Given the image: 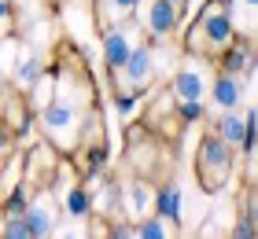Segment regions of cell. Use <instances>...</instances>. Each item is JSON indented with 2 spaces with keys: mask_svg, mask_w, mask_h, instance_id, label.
Masks as SVG:
<instances>
[{
  "mask_svg": "<svg viewBox=\"0 0 258 239\" xmlns=\"http://www.w3.org/2000/svg\"><path fill=\"white\" fill-rule=\"evenodd\" d=\"M85 100H89V92H74L70 81H63V85L55 89V103L44 107V129H48V136L59 143V147L74 143L78 114H81V107H85Z\"/></svg>",
  "mask_w": 258,
  "mask_h": 239,
  "instance_id": "6da1fadb",
  "label": "cell"
},
{
  "mask_svg": "<svg viewBox=\"0 0 258 239\" xmlns=\"http://www.w3.org/2000/svg\"><path fill=\"white\" fill-rule=\"evenodd\" d=\"M173 92H177L181 100H199V103H203V96L210 92L207 63H199V59H188V63L181 66L177 81H173Z\"/></svg>",
  "mask_w": 258,
  "mask_h": 239,
  "instance_id": "7a4b0ae2",
  "label": "cell"
},
{
  "mask_svg": "<svg viewBox=\"0 0 258 239\" xmlns=\"http://www.w3.org/2000/svg\"><path fill=\"white\" fill-rule=\"evenodd\" d=\"M137 8H140V22H144L155 37L170 33L173 22H177V4H173V0H148V4L137 0Z\"/></svg>",
  "mask_w": 258,
  "mask_h": 239,
  "instance_id": "3957f363",
  "label": "cell"
},
{
  "mask_svg": "<svg viewBox=\"0 0 258 239\" xmlns=\"http://www.w3.org/2000/svg\"><path fill=\"white\" fill-rule=\"evenodd\" d=\"M199 170H203L207 184H218L221 177L229 173V143L225 140H203V151H199Z\"/></svg>",
  "mask_w": 258,
  "mask_h": 239,
  "instance_id": "277c9868",
  "label": "cell"
},
{
  "mask_svg": "<svg viewBox=\"0 0 258 239\" xmlns=\"http://www.w3.org/2000/svg\"><path fill=\"white\" fill-rule=\"evenodd\" d=\"M118 70H122V85L125 89H144L151 81V74H155V59H151L148 48H133Z\"/></svg>",
  "mask_w": 258,
  "mask_h": 239,
  "instance_id": "5b68a950",
  "label": "cell"
},
{
  "mask_svg": "<svg viewBox=\"0 0 258 239\" xmlns=\"http://www.w3.org/2000/svg\"><path fill=\"white\" fill-rule=\"evenodd\" d=\"M133 48H137V30L133 26H114L107 37H103V59H107V66L118 70Z\"/></svg>",
  "mask_w": 258,
  "mask_h": 239,
  "instance_id": "8992f818",
  "label": "cell"
},
{
  "mask_svg": "<svg viewBox=\"0 0 258 239\" xmlns=\"http://www.w3.org/2000/svg\"><path fill=\"white\" fill-rule=\"evenodd\" d=\"M22 213H26L22 221H26V232L30 235H55V202L48 195L37 199V202H30Z\"/></svg>",
  "mask_w": 258,
  "mask_h": 239,
  "instance_id": "52a82bcc",
  "label": "cell"
},
{
  "mask_svg": "<svg viewBox=\"0 0 258 239\" xmlns=\"http://www.w3.org/2000/svg\"><path fill=\"white\" fill-rule=\"evenodd\" d=\"M199 26H203L199 33L207 37V44H214V48H225L232 41V22L225 19V11H221V8H210Z\"/></svg>",
  "mask_w": 258,
  "mask_h": 239,
  "instance_id": "ba28073f",
  "label": "cell"
},
{
  "mask_svg": "<svg viewBox=\"0 0 258 239\" xmlns=\"http://www.w3.org/2000/svg\"><path fill=\"white\" fill-rule=\"evenodd\" d=\"M240 96H243V89H240V81L232 77V74L221 77V81H214V89H210V100H214L218 111H236Z\"/></svg>",
  "mask_w": 258,
  "mask_h": 239,
  "instance_id": "9c48e42d",
  "label": "cell"
},
{
  "mask_svg": "<svg viewBox=\"0 0 258 239\" xmlns=\"http://www.w3.org/2000/svg\"><path fill=\"white\" fill-rule=\"evenodd\" d=\"M15 81H19V89H33V81L41 77V55H33V52H19L15 55Z\"/></svg>",
  "mask_w": 258,
  "mask_h": 239,
  "instance_id": "30bf717a",
  "label": "cell"
},
{
  "mask_svg": "<svg viewBox=\"0 0 258 239\" xmlns=\"http://www.w3.org/2000/svg\"><path fill=\"white\" fill-rule=\"evenodd\" d=\"M221 136H225V143H243V136H247V118L236 114V111H225V118H221Z\"/></svg>",
  "mask_w": 258,
  "mask_h": 239,
  "instance_id": "8fae6325",
  "label": "cell"
},
{
  "mask_svg": "<svg viewBox=\"0 0 258 239\" xmlns=\"http://www.w3.org/2000/svg\"><path fill=\"white\" fill-rule=\"evenodd\" d=\"M159 210H162V217L181 221V210H184V191H181V188H166V191L159 195Z\"/></svg>",
  "mask_w": 258,
  "mask_h": 239,
  "instance_id": "7c38bea8",
  "label": "cell"
},
{
  "mask_svg": "<svg viewBox=\"0 0 258 239\" xmlns=\"http://www.w3.org/2000/svg\"><path fill=\"white\" fill-rule=\"evenodd\" d=\"M151 202H155L151 188H144V184H133V188H129V213H133V217H144V213L151 210Z\"/></svg>",
  "mask_w": 258,
  "mask_h": 239,
  "instance_id": "4fadbf2b",
  "label": "cell"
},
{
  "mask_svg": "<svg viewBox=\"0 0 258 239\" xmlns=\"http://www.w3.org/2000/svg\"><path fill=\"white\" fill-rule=\"evenodd\" d=\"M133 8H137V0H103V19L107 22H122Z\"/></svg>",
  "mask_w": 258,
  "mask_h": 239,
  "instance_id": "5bb4252c",
  "label": "cell"
},
{
  "mask_svg": "<svg viewBox=\"0 0 258 239\" xmlns=\"http://www.w3.org/2000/svg\"><path fill=\"white\" fill-rule=\"evenodd\" d=\"M67 22H70V30H74V37H78V41H89V19L78 11V4H70V8H67Z\"/></svg>",
  "mask_w": 258,
  "mask_h": 239,
  "instance_id": "9a60e30c",
  "label": "cell"
},
{
  "mask_svg": "<svg viewBox=\"0 0 258 239\" xmlns=\"http://www.w3.org/2000/svg\"><path fill=\"white\" fill-rule=\"evenodd\" d=\"M236 8H240V19H232V30L251 33V26H254V0H236Z\"/></svg>",
  "mask_w": 258,
  "mask_h": 239,
  "instance_id": "2e32d148",
  "label": "cell"
},
{
  "mask_svg": "<svg viewBox=\"0 0 258 239\" xmlns=\"http://www.w3.org/2000/svg\"><path fill=\"white\" fill-rule=\"evenodd\" d=\"M67 213L74 221H81L89 213V195H85V191H70V195H67Z\"/></svg>",
  "mask_w": 258,
  "mask_h": 239,
  "instance_id": "e0dca14e",
  "label": "cell"
},
{
  "mask_svg": "<svg viewBox=\"0 0 258 239\" xmlns=\"http://www.w3.org/2000/svg\"><path fill=\"white\" fill-rule=\"evenodd\" d=\"M33 85H37V92H33V107H48V100H52V92H55V81H48V77H37L33 81Z\"/></svg>",
  "mask_w": 258,
  "mask_h": 239,
  "instance_id": "ac0fdd59",
  "label": "cell"
},
{
  "mask_svg": "<svg viewBox=\"0 0 258 239\" xmlns=\"http://www.w3.org/2000/svg\"><path fill=\"white\" fill-rule=\"evenodd\" d=\"M15 55H19V44L15 41H0V70H4V74L15 66Z\"/></svg>",
  "mask_w": 258,
  "mask_h": 239,
  "instance_id": "d6986e66",
  "label": "cell"
},
{
  "mask_svg": "<svg viewBox=\"0 0 258 239\" xmlns=\"http://www.w3.org/2000/svg\"><path fill=\"white\" fill-rule=\"evenodd\" d=\"M137 235H144V239H162V235H170V228H166V221H144Z\"/></svg>",
  "mask_w": 258,
  "mask_h": 239,
  "instance_id": "ffe728a7",
  "label": "cell"
},
{
  "mask_svg": "<svg viewBox=\"0 0 258 239\" xmlns=\"http://www.w3.org/2000/svg\"><path fill=\"white\" fill-rule=\"evenodd\" d=\"M225 66H229V74L236 77V74H240L243 66H251V63H247V52H232V55L225 59Z\"/></svg>",
  "mask_w": 258,
  "mask_h": 239,
  "instance_id": "44dd1931",
  "label": "cell"
},
{
  "mask_svg": "<svg viewBox=\"0 0 258 239\" xmlns=\"http://www.w3.org/2000/svg\"><path fill=\"white\" fill-rule=\"evenodd\" d=\"M4 235H11V239L30 235V232H26V221H22V217H11V221H8V228H4Z\"/></svg>",
  "mask_w": 258,
  "mask_h": 239,
  "instance_id": "7402d4cb",
  "label": "cell"
},
{
  "mask_svg": "<svg viewBox=\"0 0 258 239\" xmlns=\"http://www.w3.org/2000/svg\"><path fill=\"white\" fill-rule=\"evenodd\" d=\"M8 26H11V8H8V0H0V33Z\"/></svg>",
  "mask_w": 258,
  "mask_h": 239,
  "instance_id": "603a6c76",
  "label": "cell"
},
{
  "mask_svg": "<svg viewBox=\"0 0 258 239\" xmlns=\"http://www.w3.org/2000/svg\"><path fill=\"white\" fill-rule=\"evenodd\" d=\"M22 210H26V199L15 195V199H11V217H22Z\"/></svg>",
  "mask_w": 258,
  "mask_h": 239,
  "instance_id": "cb8c5ba5",
  "label": "cell"
},
{
  "mask_svg": "<svg viewBox=\"0 0 258 239\" xmlns=\"http://www.w3.org/2000/svg\"><path fill=\"white\" fill-rule=\"evenodd\" d=\"M133 111H137V100H122V114L133 118Z\"/></svg>",
  "mask_w": 258,
  "mask_h": 239,
  "instance_id": "d4e9b609",
  "label": "cell"
},
{
  "mask_svg": "<svg viewBox=\"0 0 258 239\" xmlns=\"http://www.w3.org/2000/svg\"><path fill=\"white\" fill-rule=\"evenodd\" d=\"M236 235H243V239H251V235H254V228H251V221H247V224H240V228H236Z\"/></svg>",
  "mask_w": 258,
  "mask_h": 239,
  "instance_id": "484cf974",
  "label": "cell"
},
{
  "mask_svg": "<svg viewBox=\"0 0 258 239\" xmlns=\"http://www.w3.org/2000/svg\"><path fill=\"white\" fill-rule=\"evenodd\" d=\"M188 8H192V11H196V8H199V0H188Z\"/></svg>",
  "mask_w": 258,
  "mask_h": 239,
  "instance_id": "4316f807",
  "label": "cell"
},
{
  "mask_svg": "<svg viewBox=\"0 0 258 239\" xmlns=\"http://www.w3.org/2000/svg\"><path fill=\"white\" fill-rule=\"evenodd\" d=\"M4 143H8V140H4V136H0V154H4Z\"/></svg>",
  "mask_w": 258,
  "mask_h": 239,
  "instance_id": "83f0119b",
  "label": "cell"
},
{
  "mask_svg": "<svg viewBox=\"0 0 258 239\" xmlns=\"http://www.w3.org/2000/svg\"><path fill=\"white\" fill-rule=\"evenodd\" d=\"M173 4H177V0H173Z\"/></svg>",
  "mask_w": 258,
  "mask_h": 239,
  "instance_id": "f1b7e54d",
  "label": "cell"
}]
</instances>
